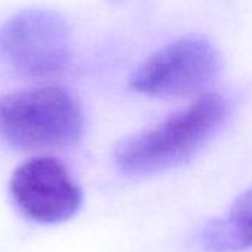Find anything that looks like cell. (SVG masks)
I'll return each instance as SVG.
<instances>
[{"label": "cell", "instance_id": "cell-1", "mask_svg": "<svg viewBox=\"0 0 252 252\" xmlns=\"http://www.w3.org/2000/svg\"><path fill=\"white\" fill-rule=\"evenodd\" d=\"M233 107L222 94H208L174 113L155 128L122 141L114 159L132 175H149L180 166L199 153L228 122Z\"/></svg>", "mask_w": 252, "mask_h": 252}, {"label": "cell", "instance_id": "cell-2", "mask_svg": "<svg viewBox=\"0 0 252 252\" xmlns=\"http://www.w3.org/2000/svg\"><path fill=\"white\" fill-rule=\"evenodd\" d=\"M82 132V107L65 88L40 86L0 98V138L15 149H65L74 146Z\"/></svg>", "mask_w": 252, "mask_h": 252}, {"label": "cell", "instance_id": "cell-3", "mask_svg": "<svg viewBox=\"0 0 252 252\" xmlns=\"http://www.w3.org/2000/svg\"><path fill=\"white\" fill-rule=\"evenodd\" d=\"M0 55L18 73L45 77L61 73L73 57L67 20L52 9H26L0 29Z\"/></svg>", "mask_w": 252, "mask_h": 252}, {"label": "cell", "instance_id": "cell-4", "mask_svg": "<svg viewBox=\"0 0 252 252\" xmlns=\"http://www.w3.org/2000/svg\"><path fill=\"white\" fill-rule=\"evenodd\" d=\"M220 67L214 43L202 34H189L152 54L131 76V88L156 98L184 96L208 86Z\"/></svg>", "mask_w": 252, "mask_h": 252}, {"label": "cell", "instance_id": "cell-5", "mask_svg": "<svg viewBox=\"0 0 252 252\" xmlns=\"http://www.w3.org/2000/svg\"><path fill=\"white\" fill-rule=\"evenodd\" d=\"M9 190L20 211L40 224L70 220L82 205V190L63 162L33 158L12 174Z\"/></svg>", "mask_w": 252, "mask_h": 252}, {"label": "cell", "instance_id": "cell-6", "mask_svg": "<svg viewBox=\"0 0 252 252\" xmlns=\"http://www.w3.org/2000/svg\"><path fill=\"white\" fill-rule=\"evenodd\" d=\"M200 240L211 252L252 249V189L240 194L222 217L208 222Z\"/></svg>", "mask_w": 252, "mask_h": 252}]
</instances>
